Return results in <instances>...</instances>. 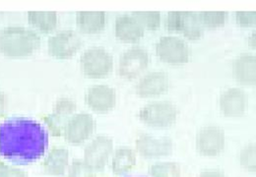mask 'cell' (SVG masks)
Segmentation results:
<instances>
[{
  "label": "cell",
  "mask_w": 256,
  "mask_h": 177,
  "mask_svg": "<svg viewBox=\"0 0 256 177\" xmlns=\"http://www.w3.org/2000/svg\"><path fill=\"white\" fill-rule=\"evenodd\" d=\"M248 44L250 46V50H256V30H254L248 38Z\"/></svg>",
  "instance_id": "32"
},
{
  "label": "cell",
  "mask_w": 256,
  "mask_h": 177,
  "mask_svg": "<svg viewBox=\"0 0 256 177\" xmlns=\"http://www.w3.org/2000/svg\"><path fill=\"white\" fill-rule=\"evenodd\" d=\"M96 131V120L87 112H76L65 124L62 137L71 145H81L92 138Z\"/></svg>",
  "instance_id": "7"
},
{
  "label": "cell",
  "mask_w": 256,
  "mask_h": 177,
  "mask_svg": "<svg viewBox=\"0 0 256 177\" xmlns=\"http://www.w3.org/2000/svg\"><path fill=\"white\" fill-rule=\"evenodd\" d=\"M197 177H226V176L220 170L211 168L201 172Z\"/></svg>",
  "instance_id": "30"
},
{
  "label": "cell",
  "mask_w": 256,
  "mask_h": 177,
  "mask_svg": "<svg viewBox=\"0 0 256 177\" xmlns=\"http://www.w3.org/2000/svg\"><path fill=\"white\" fill-rule=\"evenodd\" d=\"M238 160L242 168L250 174L256 172V143H250L242 148L240 152Z\"/></svg>",
  "instance_id": "25"
},
{
  "label": "cell",
  "mask_w": 256,
  "mask_h": 177,
  "mask_svg": "<svg viewBox=\"0 0 256 177\" xmlns=\"http://www.w3.org/2000/svg\"><path fill=\"white\" fill-rule=\"evenodd\" d=\"M27 19L36 32L50 34L58 25V15L56 12H29Z\"/></svg>",
  "instance_id": "22"
},
{
  "label": "cell",
  "mask_w": 256,
  "mask_h": 177,
  "mask_svg": "<svg viewBox=\"0 0 256 177\" xmlns=\"http://www.w3.org/2000/svg\"><path fill=\"white\" fill-rule=\"evenodd\" d=\"M40 36L34 30L9 26L0 32V52L9 58L32 56L40 48Z\"/></svg>",
  "instance_id": "2"
},
{
  "label": "cell",
  "mask_w": 256,
  "mask_h": 177,
  "mask_svg": "<svg viewBox=\"0 0 256 177\" xmlns=\"http://www.w3.org/2000/svg\"><path fill=\"white\" fill-rule=\"evenodd\" d=\"M134 150L137 154L144 158L154 160L168 156L174 152V141L170 137H154L142 133L135 140Z\"/></svg>",
  "instance_id": "12"
},
{
  "label": "cell",
  "mask_w": 256,
  "mask_h": 177,
  "mask_svg": "<svg viewBox=\"0 0 256 177\" xmlns=\"http://www.w3.org/2000/svg\"><path fill=\"white\" fill-rule=\"evenodd\" d=\"M48 147V131L38 121L11 116L0 123V156L15 166L40 160Z\"/></svg>",
  "instance_id": "1"
},
{
  "label": "cell",
  "mask_w": 256,
  "mask_h": 177,
  "mask_svg": "<svg viewBox=\"0 0 256 177\" xmlns=\"http://www.w3.org/2000/svg\"><path fill=\"white\" fill-rule=\"evenodd\" d=\"M114 152V140L108 136L98 135L84 148L83 160L96 172H102L110 162Z\"/></svg>",
  "instance_id": "10"
},
{
  "label": "cell",
  "mask_w": 256,
  "mask_h": 177,
  "mask_svg": "<svg viewBox=\"0 0 256 177\" xmlns=\"http://www.w3.org/2000/svg\"><path fill=\"white\" fill-rule=\"evenodd\" d=\"M166 28L182 34L188 40H200L204 32L196 12H170L166 19Z\"/></svg>",
  "instance_id": "9"
},
{
  "label": "cell",
  "mask_w": 256,
  "mask_h": 177,
  "mask_svg": "<svg viewBox=\"0 0 256 177\" xmlns=\"http://www.w3.org/2000/svg\"><path fill=\"white\" fill-rule=\"evenodd\" d=\"M234 79L242 86L254 87L256 84V56L252 52L238 56L232 63Z\"/></svg>",
  "instance_id": "17"
},
{
  "label": "cell",
  "mask_w": 256,
  "mask_h": 177,
  "mask_svg": "<svg viewBox=\"0 0 256 177\" xmlns=\"http://www.w3.org/2000/svg\"><path fill=\"white\" fill-rule=\"evenodd\" d=\"M155 52L162 62L172 66L186 65L192 58L188 44L182 38L174 34L160 36L156 42Z\"/></svg>",
  "instance_id": "5"
},
{
  "label": "cell",
  "mask_w": 256,
  "mask_h": 177,
  "mask_svg": "<svg viewBox=\"0 0 256 177\" xmlns=\"http://www.w3.org/2000/svg\"><path fill=\"white\" fill-rule=\"evenodd\" d=\"M85 102L94 112L106 114L116 108L118 104V94L116 88L108 85L98 84L87 90Z\"/></svg>",
  "instance_id": "15"
},
{
  "label": "cell",
  "mask_w": 256,
  "mask_h": 177,
  "mask_svg": "<svg viewBox=\"0 0 256 177\" xmlns=\"http://www.w3.org/2000/svg\"><path fill=\"white\" fill-rule=\"evenodd\" d=\"M6 106H7V100H6V96L5 94L0 90V121L2 118L5 114V110H6Z\"/></svg>",
  "instance_id": "31"
},
{
  "label": "cell",
  "mask_w": 256,
  "mask_h": 177,
  "mask_svg": "<svg viewBox=\"0 0 256 177\" xmlns=\"http://www.w3.org/2000/svg\"><path fill=\"white\" fill-rule=\"evenodd\" d=\"M236 23L242 28L256 27V12H236L234 14Z\"/></svg>",
  "instance_id": "28"
},
{
  "label": "cell",
  "mask_w": 256,
  "mask_h": 177,
  "mask_svg": "<svg viewBox=\"0 0 256 177\" xmlns=\"http://www.w3.org/2000/svg\"><path fill=\"white\" fill-rule=\"evenodd\" d=\"M170 78L164 71H151L143 74L136 82L134 90L141 98H155L168 92Z\"/></svg>",
  "instance_id": "13"
},
{
  "label": "cell",
  "mask_w": 256,
  "mask_h": 177,
  "mask_svg": "<svg viewBox=\"0 0 256 177\" xmlns=\"http://www.w3.org/2000/svg\"><path fill=\"white\" fill-rule=\"evenodd\" d=\"M248 104L246 92L238 87L224 90L218 100L219 110L226 118H242L248 110Z\"/></svg>",
  "instance_id": "14"
},
{
  "label": "cell",
  "mask_w": 256,
  "mask_h": 177,
  "mask_svg": "<svg viewBox=\"0 0 256 177\" xmlns=\"http://www.w3.org/2000/svg\"><path fill=\"white\" fill-rule=\"evenodd\" d=\"M80 70L89 79L106 78L114 70V59L112 54L102 46H92L80 56Z\"/></svg>",
  "instance_id": "3"
},
{
  "label": "cell",
  "mask_w": 256,
  "mask_h": 177,
  "mask_svg": "<svg viewBox=\"0 0 256 177\" xmlns=\"http://www.w3.org/2000/svg\"><path fill=\"white\" fill-rule=\"evenodd\" d=\"M65 177H96V172L83 160V158H76L69 164Z\"/></svg>",
  "instance_id": "27"
},
{
  "label": "cell",
  "mask_w": 256,
  "mask_h": 177,
  "mask_svg": "<svg viewBox=\"0 0 256 177\" xmlns=\"http://www.w3.org/2000/svg\"><path fill=\"white\" fill-rule=\"evenodd\" d=\"M114 34L118 40L126 44H136L143 38L145 30L133 14H122L116 18Z\"/></svg>",
  "instance_id": "18"
},
{
  "label": "cell",
  "mask_w": 256,
  "mask_h": 177,
  "mask_svg": "<svg viewBox=\"0 0 256 177\" xmlns=\"http://www.w3.org/2000/svg\"><path fill=\"white\" fill-rule=\"evenodd\" d=\"M152 177H182V166L176 162H159L149 168Z\"/></svg>",
  "instance_id": "23"
},
{
  "label": "cell",
  "mask_w": 256,
  "mask_h": 177,
  "mask_svg": "<svg viewBox=\"0 0 256 177\" xmlns=\"http://www.w3.org/2000/svg\"><path fill=\"white\" fill-rule=\"evenodd\" d=\"M195 146L198 154L206 158H215L224 152L226 134L224 129L217 125L202 127L195 139Z\"/></svg>",
  "instance_id": "11"
},
{
  "label": "cell",
  "mask_w": 256,
  "mask_h": 177,
  "mask_svg": "<svg viewBox=\"0 0 256 177\" xmlns=\"http://www.w3.org/2000/svg\"><path fill=\"white\" fill-rule=\"evenodd\" d=\"M198 16L203 29L208 30L224 27L228 17L226 12H200Z\"/></svg>",
  "instance_id": "24"
},
{
  "label": "cell",
  "mask_w": 256,
  "mask_h": 177,
  "mask_svg": "<svg viewBox=\"0 0 256 177\" xmlns=\"http://www.w3.org/2000/svg\"><path fill=\"white\" fill-rule=\"evenodd\" d=\"M83 40L79 34L73 30H64L50 36L48 40V52L54 58H73L82 48Z\"/></svg>",
  "instance_id": "8"
},
{
  "label": "cell",
  "mask_w": 256,
  "mask_h": 177,
  "mask_svg": "<svg viewBox=\"0 0 256 177\" xmlns=\"http://www.w3.org/2000/svg\"><path fill=\"white\" fill-rule=\"evenodd\" d=\"M77 104L70 98H60L54 104L52 114L46 118V123L52 136L62 137L67 121L76 114Z\"/></svg>",
  "instance_id": "16"
},
{
  "label": "cell",
  "mask_w": 256,
  "mask_h": 177,
  "mask_svg": "<svg viewBox=\"0 0 256 177\" xmlns=\"http://www.w3.org/2000/svg\"><path fill=\"white\" fill-rule=\"evenodd\" d=\"M151 63L148 50L142 46H132L124 50L118 59V74L126 81L138 80L146 73Z\"/></svg>",
  "instance_id": "6"
},
{
  "label": "cell",
  "mask_w": 256,
  "mask_h": 177,
  "mask_svg": "<svg viewBox=\"0 0 256 177\" xmlns=\"http://www.w3.org/2000/svg\"><path fill=\"white\" fill-rule=\"evenodd\" d=\"M137 164V154L134 148L120 147L114 150L110 158V168L114 176H122L130 172Z\"/></svg>",
  "instance_id": "20"
},
{
  "label": "cell",
  "mask_w": 256,
  "mask_h": 177,
  "mask_svg": "<svg viewBox=\"0 0 256 177\" xmlns=\"http://www.w3.org/2000/svg\"><path fill=\"white\" fill-rule=\"evenodd\" d=\"M69 152L62 147L52 148L42 162L44 172L50 176H65L69 168Z\"/></svg>",
  "instance_id": "19"
},
{
  "label": "cell",
  "mask_w": 256,
  "mask_h": 177,
  "mask_svg": "<svg viewBox=\"0 0 256 177\" xmlns=\"http://www.w3.org/2000/svg\"><path fill=\"white\" fill-rule=\"evenodd\" d=\"M133 16L137 19L143 29L155 32L160 29L162 15L160 12H133Z\"/></svg>",
  "instance_id": "26"
},
{
  "label": "cell",
  "mask_w": 256,
  "mask_h": 177,
  "mask_svg": "<svg viewBox=\"0 0 256 177\" xmlns=\"http://www.w3.org/2000/svg\"><path fill=\"white\" fill-rule=\"evenodd\" d=\"M106 25L104 12H78L76 14V26L80 32L96 34L102 32Z\"/></svg>",
  "instance_id": "21"
},
{
  "label": "cell",
  "mask_w": 256,
  "mask_h": 177,
  "mask_svg": "<svg viewBox=\"0 0 256 177\" xmlns=\"http://www.w3.org/2000/svg\"><path fill=\"white\" fill-rule=\"evenodd\" d=\"M0 177H28V174L11 164H7L5 162L0 160Z\"/></svg>",
  "instance_id": "29"
},
{
  "label": "cell",
  "mask_w": 256,
  "mask_h": 177,
  "mask_svg": "<svg viewBox=\"0 0 256 177\" xmlns=\"http://www.w3.org/2000/svg\"><path fill=\"white\" fill-rule=\"evenodd\" d=\"M178 114V108L174 102L170 100H154L139 110L138 118L149 127L168 128L176 122Z\"/></svg>",
  "instance_id": "4"
}]
</instances>
